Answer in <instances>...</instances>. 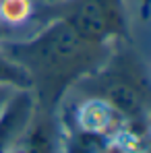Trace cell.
Instances as JSON below:
<instances>
[{
  "label": "cell",
  "mask_w": 151,
  "mask_h": 153,
  "mask_svg": "<svg viewBox=\"0 0 151 153\" xmlns=\"http://www.w3.org/2000/svg\"><path fill=\"white\" fill-rule=\"evenodd\" d=\"M0 48L27 73L35 103L56 112L64 95L97 71L114 46L91 44L62 19L50 17L23 37L2 42Z\"/></svg>",
  "instance_id": "6da1fadb"
},
{
  "label": "cell",
  "mask_w": 151,
  "mask_h": 153,
  "mask_svg": "<svg viewBox=\"0 0 151 153\" xmlns=\"http://www.w3.org/2000/svg\"><path fill=\"white\" fill-rule=\"evenodd\" d=\"M66 95L100 97L110 103L128 124L147 126L149 75L145 60L132 46V42L114 46L100 68L83 76Z\"/></svg>",
  "instance_id": "7a4b0ae2"
},
{
  "label": "cell",
  "mask_w": 151,
  "mask_h": 153,
  "mask_svg": "<svg viewBox=\"0 0 151 153\" xmlns=\"http://www.w3.org/2000/svg\"><path fill=\"white\" fill-rule=\"evenodd\" d=\"M50 17L62 19L91 44L118 46L132 42L126 0H62L56 4H39L37 23Z\"/></svg>",
  "instance_id": "3957f363"
},
{
  "label": "cell",
  "mask_w": 151,
  "mask_h": 153,
  "mask_svg": "<svg viewBox=\"0 0 151 153\" xmlns=\"http://www.w3.org/2000/svg\"><path fill=\"white\" fill-rule=\"evenodd\" d=\"M60 134L62 128L58 122V114L35 103V112L29 118L27 126L4 153H60Z\"/></svg>",
  "instance_id": "277c9868"
},
{
  "label": "cell",
  "mask_w": 151,
  "mask_h": 153,
  "mask_svg": "<svg viewBox=\"0 0 151 153\" xmlns=\"http://www.w3.org/2000/svg\"><path fill=\"white\" fill-rule=\"evenodd\" d=\"M37 0H0V23L17 39L33 31L37 23Z\"/></svg>",
  "instance_id": "5b68a950"
},
{
  "label": "cell",
  "mask_w": 151,
  "mask_h": 153,
  "mask_svg": "<svg viewBox=\"0 0 151 153\" xmlns=\"http://www.w3.org/2000/svg\"><path fill=\"white\" fill-rule=\"evenodd\" d=\"M110 145L112 139L81 128H62L60 134V153H101Z\"/></svg>",
  "instance_id": "8992f818"
},
{
  "label": "cell",
  "mask_w": 151,
  "mask_h": 153,
  "mask_svg": "<svg viewBox=\"0 0 151 153\" xmlns=\"http://www.w3.org/2000/svg\"><path fill=\"white\" fill-rule=\"evenodd\" d=\"M0 87L13 89H31V81L27 73L0 48Z\"/></svg>",
  "instance_id": "52a82bcc"
},
{
  "label": "cell",
  "mask_w": 151,
  "mask_h": 153,
  "mask_svg": "<svg viewBox=\"0 0 151 153\" xmlns=\"http://www.w3.org/2000/svg\"><path fill=\"white\" fill-rule=\"evenodd\" d=\"M19 89H13V87H0V114H2V110L6 108V103L10 102V97L17 93Z\"/></svg>",
  "instance_id": "ba28073f"
},
{
  "label": "cell",
  "mask_w": 151,
  "mask_h": 153,
  "mask_svg": "<svg viewBox=\"0 0 151 153\" xmlns=\"http://www.w3.org/2000/svg\"><path fill=\"white\" fill-rule=\"evenodd\" d=\"M13 37H15V35H13L6 27L0 23V44H2V42H6V39H13Z\"/></svg>",
  "instance_id": "9c48e42d"
},
{
  "label": "cell",
  "mask_w": 151,
  "mask_h": 153,
  "mask_svg": "<svg viewBox=\"0 0 151 153\" xmlns=\"http://www.w3.org/2000/svg\"><path fill=\"white\" fill-rule=\"evenodd\" d=\"M101 153H128V151H126V149H122L120 145H116V143H112V145H110V147H108L106 151H101Z\"/></svg>",
  "instance_id": "30bf717a"
},
{
  "label": "cell",
  "mask_w": 151,
  "mask_h": 153,
  "mask_svg": "<svg viewBox=\"0 0 151 153\" xmlns=\"http://www.w3.org/2000/svg\"><path fill=\"white\" fill-rule=\"evenodd\" d=\"M147 2H149V0H141V10H143V19L147 17Z\"/></svg>",
  "instance_id": "8fae6325"
},
{
  "label": "cell",
  "mask_w": 151,
  "mask_h": 153,
  "mask_svg": "<svg viewBox=\"0 0 151 153\" xmlns=\"http://www.w3.org/2000/svg\"><path fill=\"white\" fill-rule=\"evenodd\" d=\"M39 4H56V2H62V0H37Z\"/></svg>",
  "instance_id": "7c38bea8"
}]
</instances>
